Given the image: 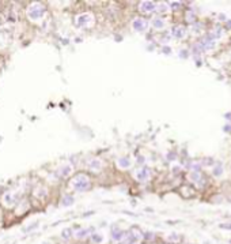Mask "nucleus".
<instances>
[{
  "label": "nucleus",
  "instance_id": "18",
  "mask_svg": "<svg viewBox=\"0 0 231 244\" xmlns=\"http://www.w3.org/2000/svg\"><path fill=\"white\" fill-rule=\"evenodd\" d=\"M192 180H200V175H199V170H194L193 173L190 175Z\"/></svg>",
  "mask_w": 231,
  "mask_h": 244
},
{
  "label": "nucleus",
  "instance_id": "20",
  "mask_svg": "<svg viewBox=\"0 0 231 244\" xmlns=\"http://www.w3.org/2000/svg\"><path fill=\"white\" fill-rule=\"evenodd\" d=\"M144 239H147V240H151V239H152V233H151V232H147V233L144 235Z\"/></svg>",
  "mask_w": 231,
  "mask_h": 244
},
{
  "label": "nucleus",
  "instance_id": "24",
  "mask_svg": "<svg viewBox=\"0 0 231 244\" xmlns=\"http://www.w3.org/2000/svg\"><path fill=\"white\" fill-rule=\"evenodd\" d=\"M171 6H173V8H178L180 3H171Z\"/></svg>",
  "mask_w": 231,
  "mask_h": 244
},
{
  "label": "nucleus",
  "instance_id": "10",
  "mask_svg": "<svg viewBox=\"0 0 231 244\" xmlns=\"http://www.w3.org/2000/svg\"><path fill=\"white\" fill-rule=\"evenodd\" d=\"M136 177H138L139 180H145V179L148 177V169H141V170H139Z\"/></svg>",
  "mask_w": 231,
  "mask_h": 244
},
{
  "label": "nucleus",
  "instance_id": "8",
  "mask_svg": "<svg viewBox=\"0 0 231 244\" xmlns=\"http://www.w3.org/2000/svg\"><path fill=\"white\" fill-rule=\"evenodd\" d=\"M173 36L177 38H182L184 36H185V29L182 27V26H177V27H174L173 29Z\"/></svg>",
  "mask_w": 231,
  "mask_h": 244
},
{
  "label": "nucleus",
  "instance_id": "21",
  "mask_svg": "<svg viewBox=\"0 0 231 244\" xmlns=\"http://www.w3.org/2000/svg\"><path fill=\"white\" fill-rule=\"evenodd\" d=\"M169 240H171V241H177V240H178V237H177V235H174V233H173V235H170Z\"/></svg>",
  "mask_w": 231,
  "mask_h": 244
},
{
  "label": "nucleus",
  "instance_id": "12",
  "mask_svg": "<svg viewBox=\"0 0 231 244\" xmlns=\"http://www.w3.org/2000/svg\"><path fill=\"white\" fill-rule=\"evenodd\" d=\"M61 236H63V239H71V236H72V229L71 228H65V229H63V232H61Z\"/></svg>",
  "mask_w": 231,
  "mask_h": 244
},
{
  "label": "nucleus",
  "instance_id": "16",
  "mask_svg": "<svg viewBox=\"0 0 231 244\" xmlns=\"http://www.w3.org/2000/svg\"><path fill=\"white\" fill-rule=\"evenodd\" d=\"M99 166H101L99 160H93V161L90 162V168L91 169H99Z\"/></svg>",
  "mask_w": 231,
  "mask_h": 244
},
{
  "label": "nucleus",
  "instance_id": "23",
  "mask_svg": "<svg viewBox=\"0 0 231 244\" xmlns=\"http://www.w3.org/2000/svg\"><path fill=\"white\" fill-rule=\"evenodd\" d=\"M170 50H171V49H170V48H167V46H166V48H163V52H165V53H167V55L170 53Z\"/></svg>",
  "mask_w": 231,
  "mask_h": 244
},
{
  "label": "nucleus",
  "instance_id": "15",
  "mask_svg": "<svg viewBox=\"0 0 231 244\" xmlns=\"http://www.w3.org/2000/svg\"><path fill=\"white\" fill-rule=\"evenodd\" d=\"M152 25H154V27H156V29H162L165 23H163L162 19L156 18V19H154V21H152Z\"/></svg>",
  "mask_w": 231,
  "mask_h": 244
},
{
  "label": "nucleus",
  "instance_id": "22",
  "mask_svg": "<svg viewBox=\"0 0 231 244\" xmlns=\"http://www.w3.org/2000/svg\"><path fill=\"white\" fill-rule=\"evenodd\" d=\"M180 56L181 57H188V52L186 50H182V52H180Z\"/></svg>",
  "mask_w": 231,
  "mask_h": 244
},
{
  "label": "nucleus",
  "instance_id": "3",
  "mask_svg": "<svg viewBox=\"0 0 231 244\" xmlns=\"http://www.w3.org/2000/svg\"><path fill=\"white\" fill-rule=\"evenodd\" d=\"M90 21H91V15H88V14H82V15H79V17L76 18V25L79 26V27H82V26L88 25Z\"/></svg>",
  "mask_w": 231,
  "mask_h": 244
},
{
  "label": "nucleus",
  "instance_id": "19",
  "mask_svg": "<svg viewBox=\"0 0 231 244\" xmlns=\"http://www.w3.org/2000/svg\"><path fill=\"white\" fill-rule=\"evenodd\" d=\"M220 228L222 229H228V231H231V224H220Z\"/></svg>",
  "mask_w": 231,
  "mask_h": 244
},
{
  "label": "nucleus",
  "instance_id": "25",
  "mask_svg": "<svg viewBox=\"0 0 231 244\" xmlns=\"http://www.w3.org/2000/svg\"><path fill=\"white\" fill-rule=\"evenodd\" d=\"M223 130H224V131H227V132H228V131H230V130H231V128H230V125H226V127H224V128H223Z\"/></svg>",
  "mask_w": 231,
  "mask_h": 244
},
{
  "label": "nucleus",
  "instance_id": "17",
  "mask_svg": "<svg viewBox=\"0 0 231 244\" xmlns=\"http://www.w3.org/2000/svg\"><path fill=\"white\" fill-rule=\"evenodd\" d=\"M222 170H223V169H222V165L219 164L216 168H213V176H220L222 175Z\"/></svg>",
  "mask_w": 231,
  "mask_h": 244
},
{
  "label": "nucleus",
  "instance_id": "2",
  "mask_svg": "<svg viewBox=\"0 0 231 244\" xmlns=\"http://www.w3.org/2000/svg\"><path fill=\"white\" fill-rule=\"evenodd\" d=\"M42 15H44V8H42L41 6H38V4L30 6L29 7V10H27V17H29L30 19L37 21V19L42 18Z\"/></svg>",
  "mask_w": 231,
  "mask_h": 244
},
{
  "label": "nucleus",
  "instance_id": "9",
  "mask_svg": "<svg viewBox=\"0 0 231 244\" xmlns=\"http://www.w3.org/2000/svg\"><path fill=\"white\" fill-rule=\"evenodd\" d=\"M91 240H93V243L94 244H101V243H103V235L102 233H93L91 236Z\"/></svg>",
  "mask_w": 231,
  "mask_h": 244
},
{
  "label": "nucleus",
  "instance_id": "14",
  "mask_svg": "<svg viewBox=\"0 0 231 244\" xmlns=\"http://www.w3.org/2000/svg\"><path fill=\"white\" fill-rule=\"evenodd\" d=\"M118 165L121 166V168H128V166L131 165V161H129L128 158H120V160H118Z\"/></svg>",
  "mask_w": 231,
  "mask_h": 244
},
{
  "label": "nucleus",
  "instance_id": "5",
  "mask_svg": "<svg viewBox=\"0 0 231 244\" xmlns=\"http://www.w3.org/2000/svg\"><path fill=\"white\" fill-rule=\"evenodd\" d=\"M140 10L144 11V13H151V11L155 10V4H154L152 1H143V3L140 4Z\"/></svg>",
  "mask_w": 231,
  "mask_h": 244
},
{
  "label": "nucleus",
  "instance_id": "26",
  "mask_svg": "<svg viewBox=\"0 0 231 244\" xmlns=\"http://www.w3.org/2000/svg\"><path fill=\"white\" fill-rule=\"evenodd\" d=\"M139 162H144V158H143V157H139Z\"/></svg>",
  "mask_w": 231,
  "mask_h": 244
},
{
  "label": "nucleus",
  "instance_id": "13",
  "mask_svg": "<svg viewBox=\"0 0 231 244\" xmlns=\"http://www.w3.org/2000/svg\"><path fill=\"white\" fill-rule=\"evenodd\" d=\"M88 235V229H80V231H78L75 233V237L76 239H83V237H86Z\"/></svg>",
  "mask_w": 231,
  "mask_h": 244
},
{
  "label": "nucleus",
  "instance_id": "7",
  "mask_svg": "<svg viewBox=\"0 0 231 244\" xmlns=\"http://www.w3.org/2000/svg\"><path fill=\"white\" fill-rule=\"evenodd\" d=\"M75 203V198L72 195H65L61 199V205L63 206H72Z\"/></svg>",
  "mask_w": 231,
  "mask_h": 244
},
{
  "label": "nucleus",
  "instance_id": "1",
  "mask_svg": "<svg viewBox=\"0 0 231 244\" xmlns=\"http://www.w3.org/2000/svg\"><path fill=\"white\" fill-rule=\"evenodd\" d=\"M72 183H74V187H75V190H78V191H86V190H88V188H90V180H88V179L84 175L76 176Z\"/></svg>",
  "mask_w": 231,
  "mask_h": 244
},
{
  "label": "nucleus",
  "instance_id": "27",
  "mask_svg": "<svg viewBox=\"0 0 231 244\" xmlns=\"http://www.w3.org/2000/svg\"><path fill=\"white\" fill-rule=\"evenodd\" d=\"M41 244H50L49 241H44V243H41Z\"/></svg>",
  "mask_w": 231,
  "mask_h": 244
},
{
  "label": "nucleus",
  "instance_id": "6",
  "mask_svg": "<svg viewBox=\"0 0 231 244\" xmlns=\"http://www.w3.org/2000/svg\"><path fill=\"white\" fill-rule=\"evenodd\" d=\"M132 26H133V29H135L136 31H143L144 29H145V22H144L143 19L138 18V19H135V21H133Z\"/></svg>",
  "mask_w": 231,
  "mask_h": 244
},
{
  "label": "nucleus",
  "instance_id": "4",
  "mask_svg": "<svg viewBox=\"0 0 231 244\" xmlns=\"http://www.w3.org/2000/svg\"><path fill=\"white\" fill-rule=\"evenodd\" d=\"M110 236H112V239L114 241H121L124 239V232L121 231V229H118V228H113Z\"/></svg>",
  "mask_w": 231,
  "mask_h": 244
},
{
  "label": "nucleus",
  "instance_id": "11",
  "mask_svg": "<svg viewBox=\"0 0 231 244\" xmlns=\"http://www.w3.org/2000/svg\"><path fill=\"white\" fill-rule=\"evenodd\" d=\"M71 170H72L71 165H64V166H61V168H60V175L65 177V176H68L69 173H71Z\"/></svg>",
  "mask_w": 231,
  "mask_h": 244
}]
</instances>
